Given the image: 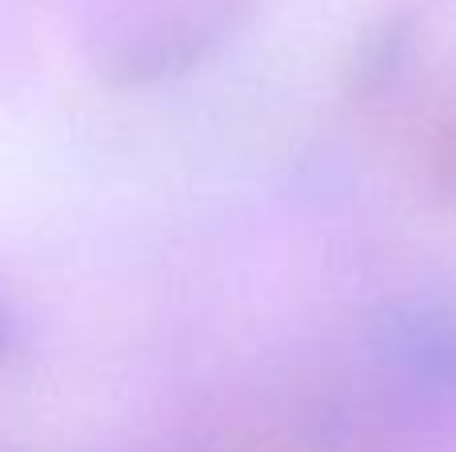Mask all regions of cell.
Wrapping results in <instances>:
<instances>
[{"mask_svg":"<svg viewBox=\"0 0 456 452\" xmlns=\"http://www.w3.org/2000/svg\"><path fill=\"white\" fill-rule=\"evenodd\" d=\"M0 344H4V317H0Z\"/></svg>","mask_w":456,"mask_h":452,"instance_id":"6da1fadb","label":"cell"}]
</instances>
